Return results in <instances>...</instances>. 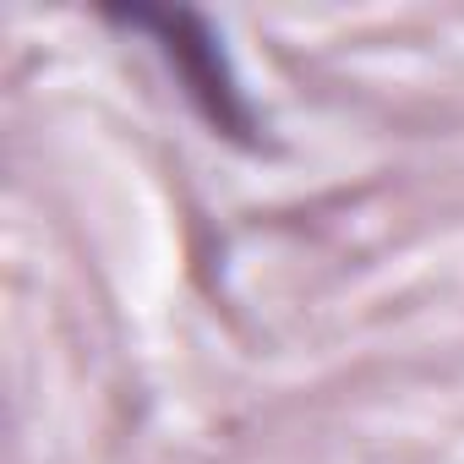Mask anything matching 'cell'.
Masks as SVG:
<instances>
[{
	"label": "cell",
	"mask_w": 464,
	"mask_h": 464,
	"mask_svg": "<svg viewBox=\"0 0 464 464\" xmlns=\"http://www.w3.org/2000/svg\"><path fill=\"white\" fill-rule=\"evenodd\" d=\"M104 17L153 39V50L169 61V72L180 77L186 99L208 115L213 131H224V137H246L252 131V110L241 99V82L229 77L224 50L213 44L202 17H191V12H104Z\"/></svg>",
	"instance_id": "obj_1"
}]
</instances>
